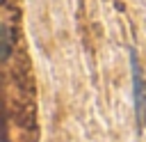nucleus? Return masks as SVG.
<instances>
[{
	"label": "nucleus",
	"instance_id": "1",
	"mask_svg": "<svg viewBox=\"0 0 146 142\" xmlns=\"http://www.w3.org/2000/svg\"><path fill=\"white\" fill-rule=\"evenodd\" d=\"M130 76H132L135 115H137V124L141 128L144 119H146V80H144V71H141V64H139V57L135 50H130Z\"/></svg>",
	"mask_w": 146,
	"mask_h": 142
}]
</instances>
